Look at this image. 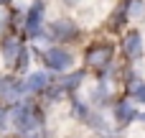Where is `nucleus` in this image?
<instances>
[{"mask_svg":"<svg viewBox=\"0 0 145 138\" xmlns=\"http://www.w3.org/2000/svg\"><path fill=\"white\" fill-rule=\"evenodd\" d=\"M10 120H13L15 131H18V133H23V136L33 133V131L41 125V118H38L36 108H33V105H28V102H18V105H13Z\"/></svg>","mask_w":145,"mask_h":138,"instance_id":"f257e3e1","label":"nucleus"},{"mask_svg":"<svg viewBox=\"0 0 145 138\" xmlns=\"http://www.w3.org/2000/svg\"><path fill=\"white\" fill-rule=\"evenodd\" d=\"M43 61H46V67H48V69H54V72H66V69H71L74 56H71L66 49L51 46V49H46V51H43Z\"/></svg>","mask_w":145,"mask_h":138,"instance_id":"f03ea898","label":"nucleus"},{"mask_svg":"<svg viewBox=\"0 0 145 138\" xmlns=\"http://www.w3.org/2000/svg\"><path fill=\"white\" fill-rule=\"evenodd\" d=\"M41 31H43V3L38 0V3H33V5L28 8V13H25V33H28L31 38H38Z\"/></svg>","mask_w":145,"mask_h":138,"instance_id":"7ed1b4c3","label":"nucleus"},{"mask_svg":"<svg viewBox=\"0 0 145 138\" xmlns=\"http://www.w3.org/2000/svg\"><path fill=\"white\" fill-rule=\"evenodd\" d=\"M74 33H76V26L69 18H59V20H54L48 26V38L51 41H69Z\"/></svg>","mask_w":145,"mask_h":138,"instance_id":"20e7f679","label":"nucleus"},{"mask_svg":"<svg viewBox=\"0 0 145 138\" xmlns=\"http://www.w3.org/2000/svg\"><path fill=\"white\" fill-rule=\"evenodd\" d=\"M122 46H125V54L130 59H140L143 56V36H140V31H130Z\"/></svg>","mask_w":145,"mask_h":138,"instance_id":"39448f33","label":"nucleus"},{"mask_svg":"<svg viewBox=\"0 0 145 138\" xmlns=\"http://www.w3.org/2000/svg\"><path fill=\"white\" fill-rule=\"evenodd\" d=\"M48 85H51L48 72H31V74L25 77V87H28V92H43V90H48Z\"/></svg>","mask_w":145,"mask_h":138,"instance_id":"423d86ee","label":"nucleus"},{"mask_svg":"<svg viewBox=\"0 0 145 138\" xmlns=\"http://www.w3.org/2000/svg\"><path fill=\"white\" fill-rule=\"evenodd\" d=\"M110 59H112V49H110V46H94V49H89V54H87V61H89L92 67H107Z\"/></svg>","mask_w":145,"mask_h":138,"instance_id":"0eeeda50","label":"nucleus"},{"mask_svg":"<svg viewBox=\"0 0 145 138\" xmlns=\"http://www.w3.org/2000/svg\"><path fill=\"white\" fill-rule=\"evenodd\" d=\"M115 118H117L120 125H130L133 120H138V110L130 102H117L115 105Z\"/></svg>","mask_w":145,"mask_h":138,"instance_id":"6e6552de","label":"nucleus"},{"mask_svg":"<svg viewBox=\"0 0 145 138\" xmlns=\"http://www.w3.org/2000/svg\"><path fill=\"white\" fill-rule=\"evenodd\" d=\"M0 51H3V59H5V61H13V64H15V59L20 56L23 46H20V41H18V38H13V36H10V38H5V41H3Z\"/></svg>","mask_w":145,"mask_h":138,"instance_id":"1a4fd4ad","label":"nucleus"},{"mask_svg":"<svg viewBox=\"0 0 145 138\" xmlns=\"http://www.w3.org/2000/svg\"><path fill=\"white\" fill-rule=\"evenodd\" d=\"M130 97H133L135 102L145 105V82L143 79H133V82H130Z\"/></svg>","mask_w":145,"mask_h":138,"instance_id":"9d476101","label":"nucleus"},{"mask_svg":"<svg viewBox=\"0 0 145 138\" xmlns=\"http://www.w3.org/2000/svg\"><path fill=\"white\" fill-rule=\"evenodd\" d=\"M82 79H84V74H82V72H74V74H69V77H64V79H61L59 85H61V87H64L66 92H71V90H76V87L82 85Z\"/></svg>","mask_w":145,"mask_h":138,"instance_id":"9b49d317","label":"nucleus"},{"mask_svg":"<svg viewBox=\"0 0 145 138\" xmlns=\"http://www.w3.org/2000/svg\"><path fill=\"white\" fill-rule=\"evenodd\" d=\"M74 115H76L79 120H84V123H87V120H89V115H92V110H89L84 102H74Z\"/></svg>","mask_w":145,"mask_h":138,"instance_id":"f8f14e48","label":"nucleus"},{"mask_svg":"<svg viewBox=\"0 0 145 138\" xmlns=\"http://www.w3.org/2000/svg\"><path fill=\"white\" fill-rule=\"evenodd\" d=\"M143 10H145V3H143V0H133V5H130V18H133V20L140 18Z\"/></svg>","mask_w":145,"mask_h":138,"instance_id":"ddd939ff","label":"nucleus"},{"mask_svg":"<svg viewBox=\"0 0 145 138\" xmlns=\"http://www.w3.org/2000/svg\"><path fill=\"white\" fill-rule=\"evenodd\" d=\"M15 67H18V72H23V69L28 67V51H25V49H23V51H20V56L15 59Z\"/></svg>","mask_w":145,"mask_h":138,"instance_id":"4468645a","label":"nucleus"},{"mask_svg":"<svg viewBox=\"0 0 145 138\" xmlns=\"http://www.w3.org/2000/svg\"><path fill=\"white\" fill-rule=\"evenodd\" d=\"M5 120H8V115H5V110H0V128H5Z\"/></svg>","mask_w":145,"mask_h":138,"instance_id":"2eb2a0df","label":"nucleus"},{"mask_svg":"<svg viewBox=\"0 0 145 138\" xmlns=\"http://www.w3.org/2000/svg\"><path fill=\"white\" fill-rule=\"evenodd\" d=\"M64 3H66V5H76L79 0H64Z\"/></svg>","mask_w":145,"mask_h":138,"instance_id":"dca6fc26","label":"nucleus"},{"mask_svg":"<svg viewBox=\"0 0 145 138\" xmlns=\"http://www.w3.org/2000/svg\"><path fill=\"white\" fill-rule=\"evenodd\" d=\"M5 3H8V0H0V5H5Z\"/></svg>","mask_w":145,"mask_h":138,"instance_id":"f3484780","label":"nucleus"},{"mask_svg":"<svg viewBox=\"0 0 145 138\" xmlns=\"http://www.w3.org/2000/svg\"><path fill=\"white\" fill-rule=\"evenodd\" d=\"M28 138H41V136H28Z\"/></svg>","mask_w":145,"mask_h":138,"instance_id":"a211bd4d","label":"nucleus"}]
</instances>
